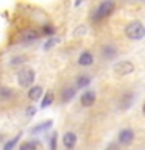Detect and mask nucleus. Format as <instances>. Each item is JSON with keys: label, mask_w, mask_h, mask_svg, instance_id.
<instances>
[{"label": "nucleus", "mask_w": 145, "mask_h": 150, "mask_svg": "<svg viewBox=\"0 0 145 150\" xmlns=\"http://www.w3.org/2000/svg\"><path fill=\"white\" fill-rule=\"evenodd\" d=\"M125 36L131 41H140L145 38V25L140 21H133L125 27Z\"/></svg>", "instance_id": "1"}, {"label": "nucleus", "mask_w": 145, "mask_h": 150, "mask_svg": "<svg viewBox=\"0 0 145 150\" xmlns=\"http://www.w3.org/2000/svg\"><path fill=\"white\" fill-rule=\"evenodd\" d=\"M58 42H59L58 38H55V36H53V38H49V39H47V42L44 44V50H50L51 47H55Z\"/></svg>", "instance_id": "20"}, {"label": "nucleus", "mask_w": 145, "mask_h": 150, "mask_svg": "<svg viewBox=\"0 0 145 150\" xmlns=\"http://www.w3.org/2000/svg\"><path fill=\"white\" fill-rule=\"evenodd\" d=\"M101 55H103V58H105V59H114L117 56V49L114 45H103Z\"/></svg>", "instance_id": "12"}, {"label": "nucleus", "mask_w": 145, "mask_h": 150, "mask_svg": "<svg viewBox=\"0 0 145 150\" xmlns=\"http://www.w3.org/2000/svg\"><path fill=\"white\" fill-rule=\"evenodd\" d=\"M91 81H92V78L89 77L87 74H81V75H78L77 81H75V88H77V89H83V88H87L89 84H91Z\"/></svg>", "instance_id": "11"}, {"label": "nucleus", "mask_w": 145, "mask_h": 150, "mask_svg": "<svg viewBox=\"0 0 145 150\" xmlns=\"http://www.w3.org/2000/svg\"><path fill=\"white\" fill-rule=\"evenodd\" d=\"M106 150H111V149H106Z\"/></svg>", "instance_id": "26"}, {"label": "nucleus", "mask_w": 145, "mask_h": 150, "mask_svg": "<svg viewBox=\"0 0 145 150\" xmlns=\"http://www.w3.org/2000/svg\"><path fill=\"white\" fill-rule=\"evenodd\" d=\"M37 38H39V33L36 30H33V28H28V30L23 31V39H27V41H34Z\"/></svg>", "instance_id": "18"}, {"label": "nucleus", "mask_w": 145, "mask_h": 150, "mask_svg": "<svg viewBox=\"0 0 145 150\" xmlns=\"http://www.w3.org/2000/svg\"><path fill=\"white\" fill-rule=\"evenodd\" d=\"M133 98H134L133 92H125L120 98V108L122 110H128V108L133 105Z\"/></svg>", "instance_id": "13"}, {"label": "nucleus", "mask_w": 145, "mask_h": 150, "mask_svg": "<svg viewBox=\"0 0 145 150\" xmlns=\"http://www.w3.org/2000/svg\"><path fill=\"white\" fill-rule=\"evenodd\" d=\"M97 100V94L91 91V89H87V91H84L81 94V97H80V103H81V106L84 108H91L94 106V103Z\"/></svg>", "instance_id": "5"}, {"label": "nucleus", "mask_w": 145, "mask_h": 150, "mask_svg": "<svg viewBox=\"0 0 145 150\" xmlns=\"http://www.w3.org/2000/svg\"><path fill=\"white\" fill-rule=\"evenodd\" d=\"M142 112L145 114V102H144V105H142Z\"/></svg>", "instance_id": "25"}, {"label": "nucleus", "mask_w": 145, "mask_h": 150, "mask_svg": "<svg viewBox=\"0 0 145 150\" xmlns=\"http://www.w3.org/2000/svg\"><path fill=\"white\" fill-rule=\"evenodd\" d=\"M42 33L47 35V36H51L55 33V28L51 27V25H44V27H42Z\"/></svg>", "instance_id": "22"}, {"label": "nucleus", "mask_w": 145, "mask_h": 150, "mask_svg": "<svg viewBox=\"0 0 145 150\" xmlns=\"http://www.w3.org/2000/svg\"><path fill=\"white\" fill-rule=\"evenodd\" d=\"M53 125V122L51 120H44V122H41V124H37L36 127H33L31 128V133H42V131H47L50 128V127Z\"/></svg>", "instance_id": "14"}, {"label": "nucleus", "mask_w": 145, "mask_h": 150, "mask_svg": "<svg viewBox=\"0 0 145 150\" xmlns=\"http://www.w3.org/2000/svg\"><path fill=\"white\" fill-rule=\"evenodd\" d=\"M27 96L31 102H37L44 97V89H42V86H39V84H33V86L28 89Z\"/></svg>", "instance_id": "8"}, {"label": "nucleus", "mask_w": 145, "mask_h": 150, "mask_svg": "<svg viewBox=\"0 0 145 150\" xmlns=\"http://www.w3.org/2000/svg\"><path fill=\"white\" fill-rule=\"evenodd\" d=\"M112 70H114V74L119 75V77H126V75L134 72V64L128 59H123V61H119V63H115L112 66Z\"/></svg>", "instance_id": "4"}, {"label": "nucleus", "mask_w": 145, "mask_h": 150, "mask_svg": "<svg viewBox=\"0 0 145 150\" xmlns=\"http://www.w3.org/2000/svg\"><path fill=\"white\" fill-rule=\"evenodd\" d=\"M20 136H22V133H19L17 136H14L13 139H9L8 142H5V145H3V150H14V147H16L17 142L20 141Z\"/></svg>", "instance_id": "17"}, {"label": "nucleus", "mask_w": 145, "mask_h": 150, "mask_svg": "<svg viewBox=\"0 0 145 150\" xmlns=\"http://www.w3.org/2000/svg\"><path fill=\"white\" fill-rule=\"evenodd\" d=\"M78 64L80 66H83V67H89V66H92L94 64V55L91 53V52H83L81 55H80V58H78Z\"/></svg>", "instance_id": "10"}, {"label": "nucleus", "mask_w": 145, "mask_h": 150, "mask_svg": "<svg viewBox=\"0 0 145 150\" xmlns=\"http://www.w3.org/2000/svg\"><path fill=\"white\" fill-rule=\"evenodd\" d=\"M56 139H58V134L53 133L50 138V150H56Z\"/></svg>", "instance_id": "23"}, {"label": "nucleus", "mask_w": 145, "mask_h": 150, "mask_svg": "<svg viewBox=\"0 0 145 150\" xmlns=\"http://www.w3.org/2000/svg\"><path fill=\"white\" fill-rule=\"evenodd\" d=\"M23 61H25V58H23V56H20V55H17V56H14V58H11V63H9V64H11L13 67H14V66L22 64Z\"/></svg>", "instance_id": "21"}, {"label": "nucleus", "mask_w": 145, "mask_h": 150, "mask_svg": "<svg viewBox=\"0 0 145 150\" xmlns=\"http://www.w3.org/2000/svg\"><path fill=\"white\" fill-rule=\"evenodd\" d=\"M75 94H77V88L75 86H65L63 91H61V100L64 103H67L75 97Z\"/></svg>", "instance_id": "9"}, {"label": "nucleus", "mask_w": 145, "mask_h": 150, "mask_svg": "<svg viewBox=\"0 0 145 150\" xmlns=\"http://www.w3.org/2000/svg\"><path fill=\"white\" fill-rule=\"evenodd\" d=\"M77 141H78V138L73 131H65L63 134V145L67 150H72L75 145H77Z\"/></svg>", "instance_id": "7"}, {"label": "nucleus", "mask_w": 145, "mask_h": 150, "mask_svg": "<svg viewBox=\"0 0 145 150\" xmlns=\"http://www.w3.org/2000/svg\"><path fill=\"white\" fill-rule=\"evenodd\" d=\"M36 142L34 141H27V142H22L19 150H36Z\"/></svg>", "instance_id": "19"}, {"label": "nucleus", "mask_w": 145, "mask_h": 150, "mask_svg": "<svg viewBox=\"0 0 145 150\" xmlns=\"http://www.w3.org/2000/svg\"><path fill=\"white\" fill-rule=\"evenodd\" d=\"M34 112H36V108H34V106L27 108V114H28V116H34Z\"/></svg>", "instance_id": "24"}, {"label": "nucleus", "mask_w": 145, "mask_h": 150, "mask_svg": "<svg viewBox=\"0 0 145 150\" xmlns=\"http://www.w3.org/2000/svg\"><path fill=\"white\" fill-rule=\"evenodd\" d=\"M134 141V131L131 128H123L119 133V144L122 145H130Z\"/></svg>", "instance_id": "6"}, {"label": "nucleus", "mask_w": 145, "mask_h": 150, "mask_svg": "<svg viewBox=\"0 0 145 150\" xmlns=\"http://www.w3.org/2000/svg\"><path fill=\"white\" fill-rule=\"evenodd\" d=\"M53 100H55L53 92H45V94H44V97L41 98V108H47V106H50L51 103H53Z\"/></svg>", "instance_id": "16"}, {"label": "nucleus", "mask_w": 145, "mask_h": 150, "mask_svg": "<svg viewBox=\"0 0 145 150\" xmlns=\"http://www.w3.org/2000/svg\"><path fill=\"white\" fill-rule=\"evenodd\" d=\"M114 9H115V2H112V0H105V2L98 3L97 9L94 11L92 19L95 22H100V21H103V19L109 17L111 14L114 13Z\"/></svg>", "instance_id": "2"}, {"label": "nucleus", "mask_w": 145, "mask_h": 150, "mask_svg": "<svg viewBox=\"0 0 145 150\" xmlns=\"http://www.w3.org/2000/svg\"><path fill=\"white\" fill-rule=\"evenodd\" d=\"M14 97V91L8 86H0V98L2 100H11Z\"/></svg>", "instance_id": "15"}, {"label": "nucleus", "mask_w": 145, "mask_h": 150, "mask_svg": "<svg viewBox=\"0 0 145 150\" xmlns=\"http://www.w3.org/2000/svg\"><path fill=\"white\" fill-rule=\"evenodd\" d=\"M34 78H36V72L31 67H23L17 72V83L20 88L30 89L33 83H34Z\"/></svg>", "instance_id": "3"}]
</instances>
